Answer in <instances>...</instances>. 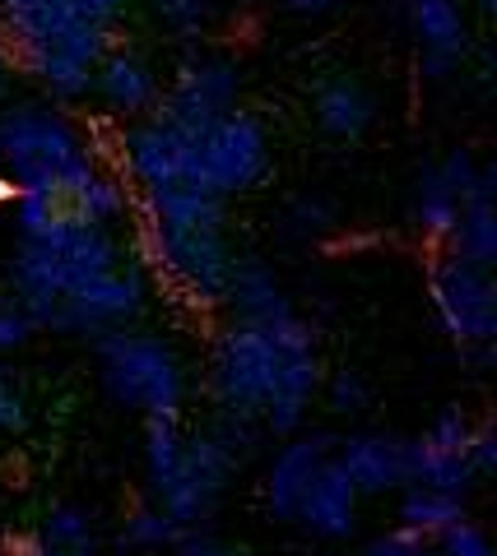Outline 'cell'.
<instances>
[{
	"mask_svg": "<svg viewBox=\"0 0 497 556\" xmlns=\"http://www.w3.org/2000/svg\"><path fill=\"white\" fill-rule=\"evenodd\" d=\"M321 390L316 334L294 306L261 320L228 316L210 353V394L219 413L251 417L265 437H298Z\"/></svg>",
	"mask_w": 497,
	"mask_h": 556,
	"instance_id": "obj_1",
	"label": "cell"
},
{
	"mask_svg": "<svg viewBox=\"0 0 497 556\" xmlns=\"http://www.w3.org/2000/svg\"><path fill=\"white\" fill-rule=\"evenodd\" d=\"M140 232L149 260L186 302H224L237 265V247L228 237V200L200 186L140 190Z\"/></svg>",
	"mask_w": 497,
	"mask_h": 556,
	"instance_id": "obj_2",
	"label": "cell"
},
{
	"mask_svg": "<svg viewBox=\"0 0 497 556\" xmlns=\"http://www.w3.org/2000/svg\"><path fill=\"white\" fill-rule=\"evenodd\" d=\"M0 33L51 102L89 98L94 65L112 47V33L94 28L75 0H0Z\"/></svg>",
	"mask_w": 497,
	"mask_h": 556,
	"instance_id": "obj_3",
	"label": "cell"
},
{
	"mask_svg": "<svg viewBox=\"0 0 497 556\" xmlns=\"http://www.w3.org/2000/svg\"><path fill=\"white\" fill-rule=\"evenodd\" d=\"M116 265H126V251L112 237V228H98V223H84L71 214L42 237L20 241V251L10 260V298L24 306L33 325L47 329L51 311H57L65 292H75L79 283H89V278Z\"/></svg>",
	"mask_w": 497,
	"mask_h": 556,
	"instance_id": "obj_4",
	"label": "cell"
},
{
	"mask_svg": "<svg viewBox=\"0 0 497 556\" xmlns=\"http://www.w3.org/2000/svg\"><path fill=\"white\" fill-rule=\"evenodd\" d=\"M0 172L14 190L71 200L98 172L75 121L51 102H14L0 112Z\"/></svg>",
	"mask_w": 497,
	"mask_h": 556,
	"instance_id": "obj_5",
	"label": "cell"
},
{
	"mask_svg": "<svg viewBox=\"0 0 497 556\" xmlns=\"http://www.w3.org/2000/svg\"><path fill=\"white\" fill-rule=\"evenodd\" d=\"M261 437H265L261 422L219 413L214 422H204L200 431L186 437L173 478H167L149 501H159L182 529H204L210 515L219 510V501H224L233 473L256 455Z\"/></svg>",
	"mask_w": 497,
	"mask_h": 556,
	"instance_id": "obj_6",
	"label": "cell"
},
{
	"mask_svg": "<svg viewBox=\"0 0 497 556\" xmlns=\"http://www.w3.org/2000/svg\"><path fill=\"white\" fill-rule=\"evenodd\" d=\"M94 353L102 367V386H108V394L122 408H135L140 417H163V413L182 417L186 367L167 339L122 325V329L98 334Z\"/></svg>",
	"mask_w": 497,
	"mask_h": 556,
	"instance_id": "obj_7",
	"label": "cell"
},
{
	"mask_svg": "<svg viewBox=\"0 0 497 556\" xmlns=\"http://www.w3.org/2000/svg\"><path fill=\"white\" fill-rule=\"evenodd\" d=\"M270 177V135L261 116L243 108L210 121L200 135H191V186L210 190L219 200H233L243 190H256Z\"/></svg>",
	"mask_w": 497,
	"mask_h": 556,
	"instance_id": "obj_8",
	"label": "cell"
},
{
	"mask_svg": "<svg viewBox=\"0 0 497 556\" xmlns=\"http://www.w3.org/2000/svg\"><path fill=\"white\" fill-rule=\"evenodd\" d=\"M433 288V311L442 329L451 334V343L474 362H493V343H497V283L493 269L470 265L456 251H442L427 274Z\"/></svg>",
	"mask_w": 497,
	"mask_h": 556,
	"instance_id": "obj_9",
	"label": "cell"
},
{
	"mask_svg": "<svg viewBox=\"0 0 497 556\" xmlns=\"http://www.w3.org/2000/svg\"><path fill=\"white\" fill-rule=\"evenodd\" d=\"M237 98H243V70H237V61L219 56V51H200V56L177 65L173 84L159 93L153 116H163L182 135H200L210 121L233 112Z\"/></svg>",
	"mask_w": 497,
	"mask_h": 556,
	"instance_id": "obj_10",
	"label": "cell"
},
{
	"mask_svg": "<svg viewBox=\"0 0 497 556\" xmlns=\"http://www.w3.org/2000/svg\"><path fill=\"white\" fill-rule=\"evenodd\" d=\"M149 302V283L140 265H116L108 274L79 283L75 292H65L51 311V334H84V339H98L108 329H122L145 311Z\"/></svg>",
	"mask_w": 497,
	"mask_h": 556,
	"instance_id": "obj_11",
	"label": "cell"
},
{
	"mask_svg": "<svg viewBox=\"0 0 497 556\" xmlns=\"http://www.w3.org/2000/svg\"><path fill=\"white\" fill-rule=\"evenodd\" d=\"M122 159L135 190L191 186V135H182L153 112L131 121V130L122 135Z\"/></svg>",
	"mask_w": 497,
	"mask_h": 556,
	"instance_id": "obj_12",
	"label": "cell"
},
{
	"mask_svg": "<svg viewBox=\"0 0 497 556\" xmlns=\"http://www.w3.org/2000/svg\"><path fill=\"white\" fill-rule=\"evenodd\" d=\"M331 459L345 468L358 496H386L409 482V441L390 437V431H353V437L335 441Z\"/></svg>",
	"mask_w": 497,
	"mask_h": 556,
	"instance_id": "obj_13",
	"label": "cell"
},
{
	"mask_svg": "<svg viewBox=\"0 0 497 556\" xmlns=\"http://www.w3.org/2000/svg\"><path fill=\"white\" fill-rule=\"evenodd\" d=\"M94 93L108 102V112L126 116V121H140L159 108V93H163V79L159 70L149 65V56L131 47H108L94 65Z\"/></svg>",
	"mask_w": 497,
	"mask_h": 556,
	"instance_id": "obj_14",
	"label": "cell"
},
{
	"mask_svg": "<svg viewBox=\"0 0 497 556\" xmlns=\"http://www.w3.org/2000/svg\"><path fill=\"white\" fill-rule=\"evenodd\" d=\"M409 28L423 51V75L427 79H451V70L470 51V20L460 0H409Z\"/></svg>",
	"mask_w": 497,
	"mask_h": 556,
	"instance_id": "obj_15",
	"label": "cell"
},
{
	"mask_svg": "<svg viewBox=\"0 0 497 556\" xmlns=\"http://www.w3.org/2000/svg\"><path fill=\"white\" fill-rule=\"evenodd\" d=\"M335 437L325 431H312V437H294L279 455L270 459V473H265V506L274 519H294L298 515V501L302 492L312 486V478L321 473V464L331 459Z\"/></svg>",
	"mask_w": 497,
	"mask_h": 556,
	"instance_id": "obj_16",
	"label": "cell"
},
{
	"mask_svg": "<svg viewBox=\"0 0 497 556\" xmlns=\"http://www.w3.org/2000/svg\"><path fill=\"white\" fill-rule=\"evenodd\" d=\"M294 519L312 538H325V543H339V538L353 533V525H358V492H353V482L345 478V468H339L335 459L321 464V473L302 492Z\"/></svg>",
	"mask_w": 497,
	"mask_h": 556,
	"instance_id": "obj_17",
	"label": "cell"
},
{
	"mask_svg": "<svg viewBox=\"0 0 497 556\" xmlns=\"http://www.w3.org/2000/svg\"><path fill=\"white\" fill-rule=\"evenodd\" d=\"M493 190H497V172L479 167L474 186L465 190V200H460L456 228L447 237V251H456L460 260L484 265V269L497 265V204H493Z\"/></svg>",
	"mask_w": 497,
	"mask_h": 556,
	"instance_id": "obj_18",
	"label": "cell"
},
{
	"mask_svg": "<svg viewBox=\"0 0 497 556\" xmlns=\"http://www.w3.org/2000/svg\"><path fill=\"white\" fill-rule=\"evenodd\" d=\"M312 116H316L321 135L345 139V144H349V139H363L372 130L376 98L353 75H331V79H321V89L312 98Z\"/></svg>",
	"mask_w": 497,
	"mask_h": 556,
	"instance_id": "obj_19",
	"label": "cell"
},
{
	"mask_svg": "<svg viewBox=\"0 0 497 556\" xmlns=\"http://www.w3.org/2000/svg\"><path fill=\"white\" fill-rule=\"evenodd\" d=\"M219 306H228V316L261 320V316H274V311H288L294 302H288V292L279 288V278H274V269L265 265V260L237 255L228 292H224V302H219Z\"/></svg>",
	"mask_w": 497,
	"mask_h": 556,
	"instance_id": "obj_20",
	"label": "cell"
},
{
	"mask_svg": "<svg viewBox=\"0 0 497 556\" xmlns=\"http://www.w3.org/2000/svg\"><path fill=\"white\" fill-rule=\"evenodd\" d=\"M400 529L419 533V538H433L442 529H451L456 519H465V496H451V492H433V486H419V482H405L400 486Z\"/></svg>",
	"mask_w": 497,
	"mask_h": 556,
	"instance_id": "obj_21",
	"label": "cell"
},
{
	"mask_svg": "<svg viewBox=\"0 0 497 556\" xmlns=\"http://www.w3.org/2000/svg\"><path fill=\"white\" fill-rule=\"evenodd\" d=\"M409 482L433 486V492L465 496L479 478L470 473L465 455H456V450H442V445H433V441L419 437V441H409Z\"/></svg>",
	"mask_w": 497,
	"mask_h": 556,
	"instance_id": "obj_22",
	"label": "cell"
},
{
	"mask_svg": "<svg viewBox=\"0 0 497 556\" xmlns=\"http://www.w3.org/2000/svg\"><path fill=\"white\" fill-rule=\"evenodd\" d=\"M456 214H460V190L442 177L437 167H423L419 177V190H414V223L427 241H442L447 247V237L456 228Z\"/></svg>",
	"mask_w": 497,
	"mask_h": 556,
	"instance_id": "obj_23",
	"label": "cell"
},
{
	"mask_svg": "<svg viewBox=\"0 0 497 556\" xmlns=\"http://www.w3.org/2000/svg\"><path fill=\"white\" fill-rule=\"evenodd\" d=\"M182 445H186V431H182V417L163 413V417H145V478H149V496L173 478V468L182 459Z\"/></svg>",
	"mask_w": 497,
	"mask_h": 556,
	"instance_id": "obj_24",
	"label": "cell"
},
{
	"mask_svg": "<svg viewBox=\"0 0 497 556\" xmlns=\"http://www.w3.org/2000/svg\"><path fill=\"white\" fill-rule=\"evenodd\" d=\"M75 208V218H84V223H98V228H112L116 218L126 214V186L116 181V177H108V172H94L89 181H84L71 200H65Z\"/></svg>",
	"mask_w": 497,
	"mask_h": 556,
	"instance_id": "obj_25",
	"label": "cell"
},
{
	"mask_svg": "<svg viewBox=\"0 0 497 556\" xmlns=\"http://www.w3.org/2000/svg\"><path fill=\"white\" fill-rule=\"evenodd\" d=\"M177 538H182V525H177V519L167 515L159 501H145V506L126 519L122 547H131V552H163V547H173Z\"/></svg>",
	"mask_w": 497,
	"mask_h": 556,
	"instance_id": "obj_26",
	"label": "cell"
},
{
	"mask_svg": "<svg viewBox=\"0 0 497 556\" xmlns=\"http://www.w3.org/2000/svg\"><path fill=\"white\" fill-rule=\"evenodd\" d=\"M47 543H57L65 552H98V533H94V515L84 506H51V515L38 525Z\"/></svg>",
	"mask_w": 497,
	"mask_h": 556,
	"instance_id": "obj_27",
	"label": "cell"
},
{
	"mask_svg": "<svg viewBox=\"0 0 497 556\" xmlns=\"http://www.w3.org/2000/svg\"><path fill=\"white\" fill-rule=\"evenodd\" d=\"M145 10L153 14V24H163L173 38H200L214 14L210 0H145Z\"/></svg>",
	"mask_w": 497,
	"mask_h": 556,
	"instance_id": "obj_28",
	"label": "cell"
},
{
	"mask_svg": "<svg viewBox=\"0 0 497 556\" xmlns=\"http://www.w3.org/2000/svg\"><path fill=\"white\" fill-rule=\"evenodd\" d=\"M433 552L437 556H493V543H488V533L470 525V515L465 519H456L451 529H442L433 538Z\"/></svg>",
	"mask_w": 497,
	"mask_h": 556,
	"instance_id": "obj_29",
	"label": "cell"
},
{
	"mask_svg": "<svg viewBox=\"0 0 497 556\" xmlns=\"http://www.w3.org/2000/svg\"><path fill=\"white\" fill-rule=\"evenodd\" d=\"M325 404H331V413H339V417L363 413L368 408V380L358 371H335L325 380Z\"/></svg>",
	"mask_w": 497,
	"mask_h": 556,
	"instance_id": "obj_30",
	"label": "cell"
},
{
	"mask_svg": "<svg viewBox=\"0 0 497 556\" xmlns=\"http://www.w3.org/2000/svg\"><path fill=\"white\" fill-rule=\"evenodd\" d=\"M24 422H28V399L20 390V380L0 367V437H14V431H24Z\"/></svg>",
	"mask_w": 497,
	"mask_h": 556,
	"instance_id": "obj_31",
	"label": "cell"
},
{
	"mask_svg": "<svg viewBox=\"0 0 497 556\" xmlns=\"http://www.w3.org/2000/svg\"><path fill=\"white\" fill-rule=\"evenodd\" d=\"M363 556H433V543L409 529H396V533H382L372 538V543L363 547Z\"/></svg>",
	"mask_w": 497,
	"mask_h": 556,
	"instance_id": "obj_32",
	"label": "cell"
},
{
	"mask_svg": "<svg viewBox=\"0 0 497 556\" xmlns=\"http://www.w3.org/2000/svg\"><path fill=\"white\" fill-rule=\"evenodd\" d=\"M33 334H38V325L24 316L20 302H0V353H14V348H24Z\"/></svg>",
	"mask_w": 497,
	"mask_h": 556,
	"instance_id": "obj_33",
	"label": "cell"
},
{
	"mask_svg": "<svg viewBox=\"0 0 497 556\" xmlns=\"http://www.w3.org/2000/svg\"><path fill=\"white\" fill-rule=\"evenodd\" d=\"M465 464H470L474 478H488L497 468V431L488 422H474V437L465 445Z\"/></svg>",
	"mask_w": 497,
	"mask_h": 556,
	"instance_id": "obj_34",
	"label": "cell"
},
{
	"mask_svg": "<svg viewBox=\"0 0 497 556\" xmlns=\"http://www.w3.org/2000/svg\"><path fill=\"white\" fill-rule=\"evenodd\" d=\"M173 552L177 556H243L237 547H228L224 538H214V533H204V529H182Z\"/></svg>",
	"mask_w": 497,
	"mask_h": 556,
	"instance_id": "obj_35",
	"label": "cell"
},
{
	"mask_svg": "<svg viewBox=\"0 0 497 556\" xmlns=\"http://www.w3.org/2000/svg\"><path fill=\"white\" fill-rule=\"evenodd\" d=\"M75 10H79L94 28L116 33V24H122V20H126V10H131V0H75Z\"/></svg>",
	"mask_w": 497,
	"mask_h": 556,
	"instance_id": "obj_36",
	"label": "cell"
},
{
	"mask_svg": "<svg viewBox=\"0 0 497 556\" xmlns=\"http://www.w3.org/2000/svg\"><path fill=\"white\" fill-rule=\"evenodd\" d=\"M5 556H98V552H65L57 543H47V538L33 529V533H20V538H10V552Z\"/></svg>",
	"mask_w": 497,
	"mask_h": 556,
	"instance_id": "obj_37",
	"label": "cell"
},
{
	"mask_svg": "<svg viewBox=\"0 0 497 556\" xmlns=\"http://www.w3.org/2000/svg\"><path fill=\"white\" fill-rule=\"evenodd\" d=\"M288 223H294V232H298V237H312V232H321L325 223H331V214H325V204L302 200V204H294V214H288Z\"/></svg>",
	"mask_w": 497,
	"mask_h": 556,
	"instance_id": "obj_38",
	"label": "cell"
},
{
	"mask_svg": "<svg viewBox=\"0 0 497 556\" xmlns=\"http://www.w3.org/2000/svg\"><path fill=\"white\" fill-rule=\"evenodd\" d=\"M14 65H20V61H14V47H10V38H5V33H0V89H5V84H10Z\"/></svg>",
	"mask_w": 497,
	"mask_h": 556,
	"instance_id": "obj_39",
	"label": "cell"
},
{
	"mask_svg": "<svg viewBox=\"0 0 497 556\" xmlns=\"http://www.w3.org/2000/svg\"><path fill=\"white\" fill-rule=\"evenodd\" d=\"M284 5L294 10V14H325V10L335 5V0H284Z\"/></svg>",
	"mask_w": 497,
	"mask_h": 556,
	"instance_id": "obj_40",
	"label": "cell"
},
{
	"mask_svg": "<svg viewBox=\"0 0 497 556\" xmlns=\"http://www.w3.org/2000/svg\"><path fill=\"white\" fill-rule=\"evenodd\" d=\"M14 195H20V190H14V181L0 172V204H14Z\"/></svg>",
	"mask_w": 497,
	"mask_h": 556,
	"instance_id": "obj_41",
	"label": "cell"
},
{
	"mask_svg": "<svg viewBox=\"0 0 497 556\" xmlns=\"http://www.w3.org/2000/svg\"><path fill=\"white\" fill-rule=\"evenodd\" d=\"M479 10H484V14H493V0H479Z\"/></svg>",
	"mask_w": 497,
	"mask_h": 556,
	"instance_id": "obj_42",
	"label": "cell"
},
{
	"mask_svg": "<svg viewBox=\"0 0 497 556\" xmlns=\"http://www.w3.org/2000/svg\"><path fill=\"white\" fill-rule=\"evenodd\" d=\"M433 556H437V552H433Z\"/></svg>",
	"mask_w": 497,
	"mask_h": 556,
	"instance_id": "obj_43",
	"label": "cell"
}]
</instances>
